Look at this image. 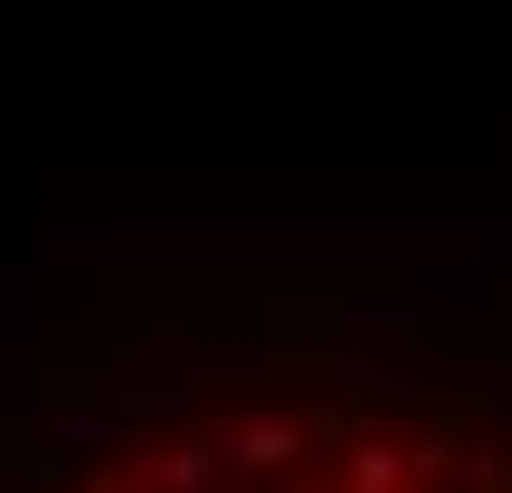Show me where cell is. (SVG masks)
I'll use <instances>...</instances> for the list:
<instances>
[{
    "label": "cell",
    "mask_w": 512,
    "mask_h": 493,
    "mask_svg": "<svg viewBox=\"0 0 512 493\" xmlns=\"http://www.w3.org/2000/svg\"><path fill=\"white\" fill-rule=\"evenodd\" d=\"M351 484L361 493H399V446H361V456H351Z\"/></svg>",
    "instance_id": "obj_3"
},
{
    "label": "cell",
    "mask_w": 512,
    "mask_h": 493,
    "mask_svg": "<svg viewBox=\"0 0 512 493\" xmlns=\"http://www.w3.org/2000/svg\"><path fill=\"white\" fill-rule=\"evenodd\" d=\"M133 484H162V493H209V446H181V456H133Z\"/></svg>",
    "instance_id": "obj_2"
},
{
    "label": "cell",
    "mask_w": 512,
    "mask_h": 493,
    "mask_svg": "<svg viewBox=\"0 0 512 493\" xmlns=\"http://www.w3.org/2000/svg\"><path fill=\"white\" fill-rule=\"evenodd\" d=\"M228 456L256 465V475H285V465L304 456V427H294V418H238V427H228Z\"/></svg>",
    "instance_id": "obj_1"
},
{
    "label": "cell",
    "mask_w": 512,
    "mask_h": 493,
    "mask_svg": "<svg viewBox=\"0 0 512 493\" xmlns=\"http://www.w3.org/2000/svg\"><path fill=\"white\" fill-rule=\"evenodd\" d=\"M95 493H114V484H95Z\"/></svg>",
    "instance_id": "obj_4"
}]
</instances>
